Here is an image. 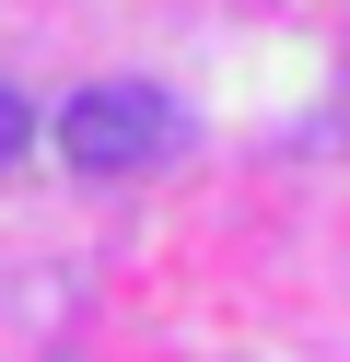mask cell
Returning <instances> with one entry per match:
<instances>
[{"label": "cell", "mask_w": 350, "mask_h": 362, "mask_svg": "<svg viewBox=\"0 0 350 362\" xmlns=\"http://www.w3.org/2000/svg\"><path fill=\"white\" fill-rule=\"evenodd\" d=\"M175 141H187V117L152 82H105V94L59 105V164H82V175H152Z\"/></svg>", "instance_id": "cell-1"}, {"label": "cell", "mask_w": 350, "mask_h": 362, "mask_svg": "<svg viewBox=\"0 0 350 362\" xmlns=\"http://www.w3.org/2000/svg\"><path fill=\"white\" fill-rule=\"evenodd\" d=\"M23 141H35V117H23V94H0V164H23Z\"/></svg>", "instance_id": "cell-2"}]
</instances>
